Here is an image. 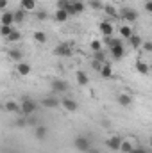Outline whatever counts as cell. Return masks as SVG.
<instances>
[{
  "label": "cell",
  "instance_id": "obj_1",
  "mask_svg": "<svg viewBox=\"0 0 152 153\" xmlns=\"http://www.w3.org/2000/svg\"><path fill=\"white\" fill-rule=\"evenodd\" d=\"M111 55H113L114 59H122L123 57V45H122V41L120 39H111Z\"/></svg>",
  "mask_w": 152,
  "mask_h": 153
},
{
  "label": "cell",
  "instance_id": "obj_2",
  "mask_svg": "<svg viewBox=\"0 0 152 153\" xmlns=\"http://www.w3.org/2000/svg\"><path fill=\"white\" fill-rule=\"evenodd\" d=\"M99 30H100V34L102 36H106V38H111L114 32V27L108 22V20H104V22H100L99 23Z\"/></svg>",
  "mask_w": 152,
  "mask_h": 153
},
{
  "label": "cell",
  "instance_id": "obj_3",
  "mask_svg": "<svg viewBox=\"0 0 152 153\" xmlns=\"http://www.w3.org/2000/svg\"><path fill=\"white\" fill-rule=\"evenodd\" d=\"M75 148L79 152H90L91 150V144L86 137H77L75 139Z\"/></svg>",
  "mask_w": 152,
  "mask_h": 153
},
{
  "label": "cell",
  "instance_id": "obj_4",
  "mask_svg": "<svg viewBox=\"0 0 152 153\" xmlns=\"http://www.w3.org/2000/svg\"><path fill=\"white\" fill-rule=\"evenodd\" d=\"M34 111H36V103H34L32 100H23V102H22V112L32 114Z\"/></svg>",
  "mask_w": 152,
  "mask_h": 153
},
{
  "label": "cell",
  "instance_id": "obj_5",
  "mask_svg": "<svg viewBox=\"0 0 152 153\" xmlns=\"http://www.w3.org/2000/svg\"><path fill=\"white\" fill-rule=\"evenodd\" d=\"M122 18L127 20V22H136L138 20V13L134 9H123L122 11Z\"/></svg>",
  "mask_w": 152,
  "mask_h": 153
},
{
  "label": "cell",
  "instance_id": "obj_6",
  "mask_svg": "<svg viewBox=\"0 0 152 153\" xmlns=\"http://www.w3.org/2000/svg\"><path fill=\"white\" fill-rule=\"evenodd\" d=\"M52 89L57 91V93H65V91H68V84L65 80H54L52 82Z\"/></svg>",
  "mask_w": 152,
  "mask_h": 153
},
{
  "label": "cell",
  "instance_id": "obj_7",
  "mask_svg": "<svg viewBox=\"0 0 152 153\" xmlns=\"http://www.w3.org/2000/svg\"><path fill=\"white\" fill-rule=\"evenodd\" d=\"M16 71H18V75H22V76L29 75V73H31V64H29V62H18Z\"/></svg>",
  "mask_w": 152,
  "mask_h": 153
},
{
  "label": "cell",
  "instance_id": "obj_8",
  "mask_svg": "<svg viewBox=\"0 0 152 153\" xmlns=\"http://www.w3.org/2000/svg\"><path fill=\"white\" fill-rule=\"evenodd\" d=\"M108 146H109L111 150H120V148H122V139L114 135L111 139H108Z\"/></svg>",
  "mask_w": 152,
  "mask_h": 153
},
{
  "label": "cell",
  "instance_id": "obj_9",
  "mask_svg": "<svg viewBox=\"0 0 152 153\" xmlns=\"http://www.w3.org/2000/svg\"><path fill=\"white\" fill-rule=\"evenodd\" d=\"M20 7L23 11H32V9H36V0H22Z\"/></svg>",
  "mask_w": 152,
  "mask_h": 153
},
{
  "label": "cell",
  "instance_id": "obj_10",
  "mask_svg": "<svg viewBox=\"0 0 152 153\" xmlns=\"http://www.w3.org/2000/svg\"><path fill=\"white\" fill-rule=\"evenodd\" d=\"M68 16H70V14H68V11H65V9H57L56 14H54V18H56L57 22H66Z\"/></svg>",
  "mask_w": 152,
  "mask_h": 153
},
{
  "label": "cell",
  "instance_id": "obj_11",
  "mask_svg": "<svg viewBox=\"0 0 152 153\" xmlns=\"http://www.w3.org/2000/svg\"><path fill=\"white\" fill-rule=\"evenodd\" d=\"M14 23V13H4L2 14V25H13Z\"/></svg>",
  "mask_w": 152,
  "mask_h": 153
},
{
  "label": "cell",
  "instance_id": "obj_12",
  "mask_svg": "<svg viewBox=\"0 0 152 153\" xmlns=\"http://www.w3.org/2000/svg\"><path fill=\"white\" fill-rule=\"evenodd\" d=\"M43 105H45V107L54 109V107H57V105H59V100H57V98H54V96H48V98H43Z\"/></svg>",
  "mask_w": 152,
  "mask_h": 153
},
{
  "label": "cell",
  "instance_id": "obj_13",
  "mask_svg": "<svg viewBox=\"0 0 152 153\" xmlns=\"http://www.w3.org/2000/svg\"><path fill=\"white\" fill-rule=\"evenodd\" d=\"M129 45L132 46V48H140V46H143V41L140 36H136V34H132L131 38H129Z\"/></svg>",
  "mask_w": 152,
  "mask_h": 153
},
{
  "label": "cell",
  "instance_id": "obj_14",
  "mask_svg": "<svg viewBox=\"0 0 152 153\" xmlns=\"http://www.w3.org/2000/svg\"><path fill=\"white\" fill-rule=\"evenodd\" d=\"M54 53H56V55H70V53H72V50H70L66 45H59V46L54 50Z\"/></svg>",
  "mask_w": 152,
  "mask_h": 153
},
{
  "label": "cell",
  "instance_id": "obj_15",
  "mask_svg": "<svg viewBox=\"0 0 152 153\" xmlns=\"http://www.w3.org/2000/svg\"><path fill=\"white\" fill-rule=\"evenodd\" d=\"M61 103H63V107H65L66 111H70V112H74V111L77 109V103L74 102V100H70V98H66V100H63Z\"/></svg>",
  "mask_w": 152,
  "mask_h": 153
},
{
  "label": "cell",
  "instance_id": "obj_16",
  "mask_svg": "<svg viewBox=\"0 0 152 153\" xmlns=\"http://www.w3.org/2000/svg\"><path fill=\"white\" fill-rule=\"evenodd\" d=\"M136 71H138V73H141V75H147V73H149V64H145V62L138 61V62H136Z\"/></svg>",
  "mask_w": 152,
  "mask_h": 153
},
{
  "label": "cell",
  "instance_id": "obj_17",
  "mask_svg": "<svg viewBox=\"0 0 152 153\" xmlns=\"http://www.w3.org/2000/svg\"><path fill=\"white\" fill-rule=\"evenodd\" d=\"M118 102H120V105H123V107H129V105L132 103V98H131L129 94H120V96H118Z\"/></svg>",
  "mask_w": 152,
  "mask_h": 153
},
{
  "label": "cell",
  "instance_id": "obj_18",
  "mask_svg": "<svg viewBox=\"0 0 152 153\" xmlns=\"http://www.w3.org/2000/svg\"><path fill=\"white\" fill-rule=\"evenodd\" d=\"M120 34H122V38L129 39L132 36V29H131L129 25H122V27H120Z\"/></svg>",
  "mask_w": 152,
  "mask_h": 153
},
{
  "label": "cell",
  "instance_id": "obj_19",
  "mask_svg": "<svg viewBox=\"0 0 152 153\" xmlns=\"http://www.w3.org/2000/svg\"><path fill=\"white\" fill-rule=\"evenodd\" d=\"M100 76H104V78H111V76H113V71H111V66L104 64V66L100 68Z\"/></svg>",
  "mask_w": 152,
  "mask_h": 153
},
{
  "label": "cell",
  "instance_id": "obj_20",
  "mask_svg": "<svg viewBox=\"0 0 152 153\" xmlns=\"http://www.w3.org/2000/svg\"><path fill=\"white\" fill-rule=\"evenodd\" d=\"M72 5H74V11H75V14L77 13H82L84 11V2H81V0H72Z\"/></svg>",
  "mask_w": 152,
  "mask_h": 153
},
{
  "label": "cell",
  "instance_id": "obj_21",
  "mask_svg": "<svg viewBox=\"0 0 152 153\" xmlns=\"http://www.w3.org/2000/svg\"><path fill=\"white\" fill-rule=\"evenodd\" d=\"M77 82L81 84V85H86L88 84V76L84 71H77Z\"/></svg>",
  "mask_w": 152,
  "mask_h": 153
},
{
  "label": "cell",
  "instance_id": "obj_22",
  "mask_svg": "<svg viewBox=\"0 0 152 153\" xmlns=\"http://www.w3.org/2000/svg\"><path fill=\"white\" fill-rule=\"evenodd\" d=\"M25 13H27V11H23L22 7H20L18 11H14V22H23V18H25Z\"/></svg>",
  "mask_w": 152,
  "mask_h": 153
},
{
  "label": "cell",
  "instance_id": "obj_23",
  "mask_svg": "<svg viewBox=\"0 0 152 153\" xmlns=\"http://www.w3.org/2000/svg\"><path fill=\"white\" fill-rule=\"evenodd\" d=\"M5 109H7L9 112H14V111H18V109H22V107H18V103H16V102H13V100H9V102L5 103Z\"/></svg>",
  "mask_w": 152,
  "mask_h": 153
},
{
  "label": "cell",
  "instance_id": "obj_24",
  "mask_svg": "<svg viewBox=\"0 0 152 153\" xmlns=\"http://www.w3.org/2000/svg\"><path fill=\"white\" fill-rule=\"evenodd\" d=\"M34 39H36L38 43H45V41H47V36H45V32L36 30V32H34Z\"/></svg>",
  "mask_w": 152,
  "mask_h": 153
},
{
  "label": "cell",
  "instance_id": "obj_25",
  "mask_svg": "<svg viewBox=\"0 0 152 153\" xmlns=\"http://www.w3.org/2000/svg\"><path fill=\"white\" fill-rule=\"evenodd\" d=\"M132 150H134V148H132V144H131V143H127V141H125V143H122V148H120V152L131 153Z\"/></svg>",
  "mask_w": 152,
  "mask_h": 153
},
{
  "label": "cell",
  "instance_id": "obj_26",
  "mask_svg": "<svg viewBox=\"0 0 152 153\" xmlns=\"http://www.w3.org/2000/svg\"><path fill=\"white\" fill-rule=\"evenodd\" d=\"M70 4H72V0H59L57 2V9H65L66 11L70 7Z\"/></svg>",
  "mask_w": 152,
  "mask_h": 153
},
{
  "label": "cell",
  "instance_id": "obj_27",
  "mask_svg": "<svg viewBox=\"0 0 152 153\" xmlns=\"http://www.w3.org/2000/svg\"><path fill=\"white\" fill-rule=\"evenodd\" d=\"M104 11H106L109 16H113V18H116V16H118V13H116V9H114L113 5H106V7H104Z\"/></svg>",
  "mask_w": 152,
  "mask_h": 153
},
{
  "label": "cell",
  "instance_id": "obj_28",
  "mask_svg": "<svg viewBox=\"0 0 152 153\" xmlns=\"http://www.w3.org/2000/svg\"><path fill=\"white\" fill-rule=\"evenodd\" d=\"M45 135H47V128H45V126H38V128H36V137H38V139H43Z\"/></svg>",
  "mask_w": 152,
  "mask_h": 153
},
{
  "label": "cell",
  "instance_id": "obj_29",
  "mask_svg": "<svg viewBox=\"0 0 152 153\" xmlns=\"http://www.w3.org/2000/svg\"><path fill=\"white\" fill-rule=\"evenodd\" d=\"M11 32H13V29H11V25H2V36H5V38H9V36H11Z\"/></svg>",
  "mask_w": 152,
  "mask_h": 153
},
{
  "label": "cell",
  "instance_id": "obj_30",
  "mask_svg": "<svg viewBox=\"0 0 152 153\" xmlns=\"http://www.w3.org/2000/svg\"><path fill=\"white\" fill-rule=\"evenodd\" d=\"M9 55H11L13 59H16V61H20V59H22V52H20V50H11V53H9Z\"/></svg>",
  "mask_w": 152,
  "mask_h": 153
},
{
  "label": "cell",
  "instance_id": "obj_31",
  "mask_svg": "<svg viewBox=\"0 0 152 153\" xmlns=\"http://www.w3.org/2000/svg\"><path fill=\"white\" fill-rule=\"evenodd\" d=\"M9 41H18V39H20V32H18V30H13V32H11V36H9Z\"/></svg>",
  "mask_w": 152,
  "mask_h": 153
},
{
  "label": "cell",
  "instance_id": "obj_32",
  "mask_svg": "<svg viewBox=\"0 0 152 153\" xmlns=\"http://www.w3.org/2000/svg\"><path fill=\"white\" fill-rule=\"evenodd\" d=\"M91 50L99 52V50H100V41H91Z\"/></svg>",
  "mask_w": 152,
  "mask_h": 153
},
{
  "label": "cell",
  "instance_id": "obj_33",
  "mask_svg": "<svg viewBox=\"0 0 152 153\" xmlns=\"http://www.w3.org/2000/svg\"><path fill=\"white\" fill-rule=\"evenodd\" d=\"M143 50H147V52H152V43H150V41L143 43Z\"/></svg>",
  "mask_w": 152,
  "mask_h": 153
},
{
  "label": "cell",
  "instance_id": "obj_34",
  "mask_svg": "<svg viewBox=\"0 0 152 153\" xmlns=\"http://www.w3.org/2000/svg\"><path fill=\"white\" fill-rule=\"evenodd\" d=\"M145 9H147L149 13H152V0H150V2H147V4H145Z\"/></svg>",
  "mask_w": 152,
  "mask_h": 153
},
{
  "label": "cell",
  "instance_id": "obj_35",
  "mask_svg": "<svg viewBox=\"0 0 152 153\" xmlns=\"http://www.w3.org/2000/svg\"><path fill=\"white\" fill-rule=\"evenodd\" d=\"M38 18H39V20H45V18H47V13H45V11L38 13Z\"/></svg>",
  "mask_w": 152,
  "mask_h": 153
},
{
  "label": "cell",
  "instance_id": "obj_36",
  "mask_svg": "<svg viewBox=\"0 0 152 153\" xmlns=\"http://www.w3.org/2000/svg\"><path fill=\"white\" fill-rule=\"evenodd\" d=\"M131 153H147V152H145L143 148H134V150H132Z\"/></svg>",
  "mask_w": 152,
  "mask_h": 153
},
{
  "label": "cell",
  "instance_id": "obj_37",
  "mask_svg": "<svg viewBox=\"0 0 152 153\" xmlns=\"http://www.w3.org/2000/svg\"><path fill=\"white\" fill-rule=\"evenodd\" d=\"M91 7H95V9H99V7H100V2H97V0H93V2H91Z\"/></svg>",
  "mask_w": 152,
  "mask_h": 153
},
{
  "label": "cell",
  "instance_id": "obj_38",
  "mask_svg": "<svg viewBox=\"0 0 152 153\" xmlns=\"http://www.w3.org/2000/svg\"><path fill=\"white\" fill-rule=\"evenodd\" d=\"M5 5H7V0H0V7H2V9H4V7H5Z\"/></svg>",
  "mask_w": 152,
  "mask_h": 153
},
{
  "label": "cell",
  "instance_id": "obj_39",
  "mask_svg": "<svg viewBox=\"0 0 152 153\" xmlns=\"http://www.w3.org/2000/svg\"><path fill=\"white\" fill-rule=\"evenodd\" d=\"M27 123H31V125H34V123H36V119H34V117H29V119H27Z\"/></svg>",
  "mask_w": 152,
  "mask_h": 153
},
{
  "label": "cell",
  "instance_id": "obj_40",
  "mask_svg": "<svg viewBox=\"0 0 152 153\" xmlns=\"http://www.w3.org/2000/svg\"><path fill=\"white\" fill-rule=\"evenodd\" d=\"M90 153H99V152H97V150H93V148H91V150H90Z\"/></svg>",
  "mask_w": 152,
  "mask_h": 153
},
{
  "label": "cell",
  "instance_id": "obj_41",
  "mask_svg": "<svg viewBox=\"0 0 152 153\" xmlns=\"http://www.w3.org/2000/svg\"><path fill=\"white\" fill-rule=\"evenodd\" d=\"M150 144H152V137H150Z\"/></svg>",
  "mask_w": 152,
  "mask_h": 153
}]
</instances>
